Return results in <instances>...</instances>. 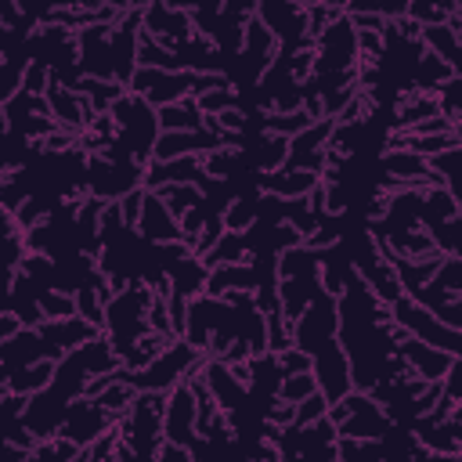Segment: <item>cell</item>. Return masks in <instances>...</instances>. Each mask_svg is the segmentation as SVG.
Returning a JSON list of instances; mask_svg holds the SVG:
<instances>
[{
  "label": "cell",
  "mask_w": 462,
  "mask_h": 462,
  "mask_svg": "<svg viewBox=\"0 0 462 462\" xmlns=\"http://www.w3.org/2000/svg\"><path fill=\"white\" fill-rule=\"evenodd\" d=\"M148 303H152V292L148 285H126L119 289L108 303H105V325L112 332V350L123 357L144 332H148Z\"/></svg>",
  "instance_id": "obj_1"
},
{
  "label": "cell",
  "mask_w": 462,
  "mask_h": 462,
  "mask_svg": "<svg viewBox=\"0 0 462 462\" xmlns=\"http://www.w3.org/2000/svg\"><path fill=\"white\" fill-rule=\"evenodd\" d=\"M108 112H112V123L119 126V141L126 144L130 159L141 166L159 141V119H155L152 105L137 94H123Z\"/></svg>",
  "instance_id": "obj_2"
},
{
  "label": "cell",
  "mask_w": 462,
  "mask_h": 462,
  "mask_svg": "<svg viewBox=\"0 0 462 462\" xmlns=\"http://www.w3.org/2000/svg\"><path fill=\"white\" fill-rule=\"evenodd\" d=\"M199 361H202V354H199L195 346L177 343V346H162V354H159L155 361H148L141 372H126V368H119L116 379L126 383V386H134L137 393H159V390L180 383Z\"/></svg>",
  "instance_id": "obj_3"
},
{
  "label": "cell",
  "mask_w": 462,
  "mask_h": 462,
  "mask_svg": "<svg viewBox=\"0 0 462 462\" xmlns=\"http://www.w3.org/2000/svg\"><path fill=\"white\" fill-rule=\"evenodd\" d=\"M336 328H339V318H336V300L328 292H318L307 310L292 321V346L303 350V354H314L318 346L332 343L336 339Z\"/></svg>",
  "instance_id": "obj_4"
},
{
  "label": "cell",
  "mask_w": 462,
  "mask_h": 462,
  "mask_svg": "<svg viewBox=\"0 0 462 462\" xmlns=\"http://www.w3.org/2000/svg\"><path fill=\"white\" fill-rule=\"evenodd\" d=\"M318 58H314V72H350L354 61H357V32L350 25L346 14H339L336 22H328L318 36Z\"/></svg>",
  "instance_id": "obj_5"
},
{
  "label": "cell",
  "mask_w": 462,
  "mask_h": 462,
  "mask_svg": "<svg viewBox=\"0 0 462 462\" xmlns=\"http://www.w3.org/2000/svg\"><path fill=\"white\" fill-rule=\"evenodd\" d=\"M390 321H397L401 328H411L415 336H419V343H426V346H440L444 354H458V328H448V325H440V321H433V314L430 310H422L415 300H393L390 303Z\"/></svg>",
  "instance_id": "obj_6"
},
{
  "label": "cell",
  "mask_w": 462,
  "mask_h": 462,
  "mask_svg": "<svg viewBox=\"0 0 462 462\" xmlns=\"http://www.w3.org/2000/svg\"><path fill=\"white\" fill-rule=\"evenodd\" d=\"M256 18H260V25L274 36V40H282V51H278V58H289V54H296L310 36H307V7H296V4H278V0H267V4H260L256 7Z\"/></svg>",
  "instance_id": "obj_7"
},
{
  "label": "cell",
  "mask_w": 462,
  "mask_h": 462,
  "mask_svg": "<svg viewBox=\"0 0 462 462\" xmlns=\"http://www.w3.org/2000/svg\"><path fill=\"white\" fill-rule=\"evenodd\" d=\"M87 188L101 202L130 195L134 188H141V166L137 162H108V159L94 155V159H87Z\"/></svg>",
  "instance_id": "obj_8"
},
{
  "label": "cell",
  "mask_w": 462,
  "mask_h": 462,
  "mask_svg": "<svg viewBox=\"0 0 462 462\" xmlns=\"http://www.w3.org/2000/svg\"><path fill=\"white\" fill-rule=\"evenodd\" d=\"M310 372H318L314 383H318V393L328 404H336L339 397L350 393V365H346V354H343V346L336 339L310 354Z\"/></svg>",
  "instance_id": "obj_9"
},
{
  "label": "cell",
  "mask_w": 462,
  "mask_h": 462,
  "mask_svg": "<svg viewBox=\"0 0 462 462\" xmlns=\"http://www.w3.org/2000/svg\"><path fill=\"white\" fill-rule=\"evenodd\" d=\"M130 87L137 97L152 105H177L180 97L191 94V72H159V69H134Z\"/></svg>",
  "instance_id": "obj_10"
},
{
  "label": "cell",
  "mask_w": 462,
  "mask_h": 462,
  "mask_svg": "<svg viewBox=\"0 0 462 462\" xmlns=\"http://www.w3.org/2000/svg\"><path fill=\"white\" fill-rule=\"evenodd\" d=\"M141 25H148L144 32L162 43L166 51H173L177 43L191 40L195 29H191V18H188V7H173V4H152L141 11Z\"/></svg>",
  "instance_id": "obj_11"
},
{
  "label": "cell",
  "mask_w": 462,
  "mask_h": 462,
  "mask_svg": "<svg viewBox=\"0 0 462 462\" xmlns=\"http://www.w3.org/2000/svg\"><path fill=\"white\" fill-rule=\"evenodd\" d=\"M108 426H112V415H108L97 401H76V404H69V415H65V422H61V437L72 440L76 448H87V444H94Z\"/></svg>",
  "instance_id": "obj_12"
},
{
  "label": "cell",
  "mask_w": 462,
  "mask_h": 462,
  "mask_svg": "<svg viewBox=\"0 0 462 462\" xmlns=\"http://www.w3.org/2000/svg\"><path fill=\"white\" fill-rule=\"evenodd\" d=\"M36 336L47 343L51 357H61L65 350H76L87 339H94L97 328L90 321H83V318H43L40 328H36Z\"/></svg>",
  "instance_id": "obj_13"
},
{
  "label": "cell",
  "mask_w": 462,
  "mask_h": 462,
  "mask_svg": "<svg viewBox=\"0 0 462 462\" xmlns=\"http://www.w3.org/2000/svg\"><path fill=\"white\" fill-rule=\"evenodd\" d=\"M162 433H166V444H177V448H188L195 440V397L188 386H177L173 397L166 401Z\"/></svg>",
  "instance_id": "obj_14"
},
{
  "label": "cell",
  "mask_w": 462,
  "mask_h": 462,
  "mask_svg": "<svg viewBox=\"0 0 462 462\" xmlns=\"http://www.w3.org/2000/svg\"><path fill=\"white\" fill-rule=\"evenodd\" d=\"M137 231L144 242L152 245H166V242H180V227L170 217V209L162 206V199L155 191L144 188V202H141V217H137Z\"/></svg>",
  "instance_id": "obj_15"
},
{
  "label": "cell",
  "mask_w": 462,
  "mask_h": 462,
  "mask_svg": "<svg viewBox=\"0 0 462 462\" xmlns=\"http://www.w3.org/2000/svg\"><path fill=\"white\" fill-rule=\"evenodd\" d=\"M202 368H206V390H209L213 404H217L224 415H227V411H235V408L249 397L245 383L235 375V368H231V365H224V361H206Z\"/></svg>",
  "instance_id": "obj_16"
},
{
  "label": "cell",
  "mask_w": 462,
  "mask_h": 462,
  "mask_svg": "<svg viewBox=\"0 0 462 462\" xmlns=\"http://www.w3.org/2000/svg\"><path fill=\"white\" fill-rule=\"evenodd\" d=\"M408 368H415V375H422L426 383H440L444 379V372L451 368V354H444V350H433V346H426V343H419V339H408V343H397V350H393Z\"/></svg>",
  "instance_id": "obj_17"
},
{
  "label": "cell",
  "mask_w": 462,
  "mask_h": 462,
  "mask_svg": "<svg viewBox=\"0 0 462 462\" xmlns=\"http://www.w3.org/2000/svg\"><path fill=\"white\" fill-rule=\"evenodd\" d=\"M54 361L51 357V350H47V343L36 336V332H29V328H18L14 336H7L4 343H0V365L7 368V375L11 372H18V368H25V365H36V361Z\"/></svg>",
  "instance_id": "obj_18"
},
{
  "label": "cell",
  "mask_w": 462,
  "mask_h": 462,
  "mask_svg": "<svg viewBox=\"0 0 462 462\" xmlns=\"http://www.w3.org/2000/svg\"><path fill=\"white\" fill-rule=\"evenodd\" d=\"M206 177V170H202V162L195 159V155H184V159H166V162H152L148 166V173H144V188L148 191H159V188H166L170 180L173 184H199Z\"/></svg>",
  "instance_id": "obj_19"
},
{
  "label": "cell",
  "mask_w": 462,
  "mask_h": 462,
  "mask_svg": "<svg viewBox=\"0 0 462 462\" xmlns=\"http://www.w3.org/2000/svg\"><path fill=\"white\" fill-rule=\"evenodd\" d=\"M245 383L253 386V393H256V397H278V386H282L278 357H274V354L249 357V365H245Z\"/></svg>",
  "instance_id": "obj_20"
},
{
  "label": "cell",
  "mask_w": 462,
  "mask_h": 462,
  "mask_svg": "<svg viewBox=\"0 0 462 462\" xmlns=\"http://www.w3.org/2000/svg\"><path fill=\"white\" fill-rule=\"evenodd\" d=\"M458 72L448 65V61H440L437 54H422L419 61H415V69H411V83L426 94V97H433V90H440L448 79H455Z\"/></svg>",
  "instance_id": "obj_21"
},
{
  "label": "cell",
  "mask_w": 462,
  "mask_h": 462,
  "mask_svg": "<svg viewBox=\"0 0 462 462\" xmlns=\"http://www.w3.org/2000/svg\"><path fill=\"white\" fill-rule=\"evenodd\" d=\"M267 195H310L318 188V177L314 173H303V170H278V173H263V184H260Z\"/></svg>",
  "instance_id": "obj_22"
},
{
  "label": "cell",
  "mask_w": 462,
  "mask_h": 462,
  "mask_svg": "<svg viewBox=\"0 0 462 462\" xmlns=\"http://www.w3.org/2000/svg\"><path fill=\"white\" fill-rule=\"evenodd\" d=\"M155 119H159V126L166 134H180V130H199L202 126V112H199L195 97H180L177 105H162L155 112Z\"/></svg>",
  "instance_id": "obj_23"
},
{
  "label": "cell",
  "mask_w": 462,
  "mask_h": 462,
  "mask_svg": "<svg viewBox=\"0 0 462 462\" xmlns=\"http://www.w3.org/2000/svg\"><path fill=\"white\" fill-rule=\"evenodd\" d=\"M51 379H54V361H36V365H25V368H18V372H11L7 375V386H11V393H18V397H29V393H40V390H47L51 386Z\"/></svg>",
  "instance_id": "obj_24"
},
{
  "label": "cell",
  "mask_w": 462,
  "mask_h": 462,
  "mask_svg": "<svg viewBox=\"0 0 462 462\" xmlns=\"http://www.w3.org/2000/svg\"><path fill=\"white\" fill-rule=\"evenodd\" d=\"M455 217H458V202H455V195H451L444 184H437L433 191L422 195V202H419V220H422L426 227L444 224V220H455Z\"/></svg>",
  "instance_id": "obj_25"
},
{
  "label": "cell",
  "mask_w": 462,
  "mask_h": 462,
  "mask_svg": "<svg viewBox=\"0 0 462 462\" xmlns=\"http://www.w3.org/2000/svg\"><path fill=\"white\" fill-rule=\"evenodd\" d=\"M274 263H278V274H282V278H314V274H318V249H310V245H292V249H285Z\"/></svg>",
  "instance_id": "obj_26"
},
{
  "label": "cell",
  "mask_w": 462,
  "mask_h": 462,
  "mask_svg": "<svg viewBox=\"0 0 462 462\" xmlns=\"http://www.w3.org/2000/svg\"><path fill=\"white\" fill-rule=\"evenodd\" d=\"M166 278L173 282V292H177V296H191V292H199V289L206 285V263L191 253V256H184Z\"/></svg>",
  "instance_id": "obj_27"
},
{
  "label": "cell",
  "mask_w": 462,
  "mask_h": 462,
  "mask_svg": "<svg viewBox=\"0 0 462 462\" xmlns=\"http://www.w3.org/2000/svg\"><path fill=\"white\" fill-rule=\"evenodd\" d=\"M155 195L162 199V206L170 209V217H173V220H180L188 209H195V206L202 202V195H199V188H195V184H166V188H159Z\"/></svg>",
  "instance_id": "obj_28"
},
{
  "label": "cell",
  "mask_w": 462,
  "mask_h": 462,
  "mask_svg": "<svg viewBox=\"0 0 462 462\" xmlns=\"http://www.w3.org/2000/svg\"><path fill=\"white\" fill-rule=\"evenodd\" d=\"M242 256H245V242H242V235L224 231V235L213 242V249L206 253L202 263H209V267H224V263H242Z\"/></svg>",
  "instance_id": "obj_29"
},
{
  "label": "cell",
  "mask_w": 462,
  "mask_h": 462,
  "mask_svg": "<svg viewBox=\"0 0 462 462\" xmlns=\"http://www.w3.org/2000/svg\"><path fill=\"white\" fill-rule=\"evenodd\" d=\"M310 393H318L314 372H300V375H282V386H278V401H285V404H300V401H307Z\"/></svg>",
  "instance_id": "obj_30"
},
{
  "label": "cell",
  "mask_w": 462,
  "mask_h": 462,
  "mask_svg": "<svg viewBox=\"0 0 462 462\" xmlns=\"http://www.w3.org/2000/svg\"><path fill=\"white\" fill-rule=\"evenodd\" d=\"M336 462H383L379 448L372 440H339L336 444Z\"/></svg>",
  "instance_id": "obj_31"
},
{
  "label": "cell",
  "mask_w": 462,
  "mask_h": 462,
  "mask_svg": "<svg viewBox=\"0 0 462 462\" xmlns=\"http://www.w3.org/2000/svg\"><path fill=\"white\" fill-rule=\"evenodd\" d=\"M40 310L43 318H76V300L61 296L58 289H40Z\"/></svg>",
  "instance_id": "obj_32"
},
{
  "label": "cell",
  "mask_w": 462,
  "mask_h": 462,
  "mask_svg": "<svg viewBox=\"0 0 462 462\" xmlns=\"http://www.w3.org/2000/svg\"><path fill=\"white\" fill-rule=\"evenodd\" d=\"M47 87H51V69H47V65L29 61V65H25V72H22V90L40 97V94H47Z\"/></svg>",
  "instance_id": "obj_33"
},
{
  "label": "cell",
  "mask_w": 462,
  "mask_h": 462,
  "mask_svg": "<svg viewBox=\"0 0 462 462\" xmlns=\"http://www.w3.org/2000/svg\"><path fill=\"white\" fill-rule=\"evenodd\" d=\"M303 408H296L292 411V422L296 426H307V422H318V419H325V411H328V401L321 397V393H310L307 401H300Z\"/></svg>",
  "instance_id": "obj_34"
},
{
  "label": "cell",
  "mask_w": 462,
  "mask_h": 462,
  "mask_svg": "<svg viewBox=\"0 0 462 462\" xmlns=\"http://www.w3.org/2000/svg\"><path fill=\"white\" fill-rule=\"evenodd\" d=\"M278 368H282V375H300V372H310V354H303V350L289 346V350H282V354H278Z\"/></svg>",
  "instance_id": "obj_35"
},
{
  "label": "cell",
  "mask_w": 462,
  "mask_h": 462,
  "mask_svg": "<svg viewBox=\"0 0 462 462\" xmlns=\"http://www.w3.org/2000/svg\"><path fill=\"white\" fill-rule=\"evenodd\" d=\"M141 202H144V188H134L130 195H123V202H119V217H123L126 227L137 224V217H141Z\"/></svg>",
  "instance_id": "obj_36"
},
{
  "label": "cell",
  "mask_w": 462,
  "mask_h": 462,
  "mask_svg": "<svg viewBox=\"0 0 462 462\" xmlns=\"http://www.w3.org/2000/svg\"><path fill=\"white\" fill-rule=\"evenodd\" d=\"M148 307H152V310H148V328L170 332V310H166V300H162V296H155Z\"/></svg>",
  "instance_id": "obj_37"
},
{
  "label": "cell",
  "mask_w": 462,
  "mask_h": 462,
  "mask_svg": "<svg viewBox=\"0 0 462 462\" xmlns=\"http://www.w3.org/2000/svg\"><path fill=\"white\" fill-rule=\"evenodd\" d=\"M29 458V451L25 448H18V444H0V462H25Z\"/></svg>",
  "instance_id": "obj_38"
}]
</instances>
